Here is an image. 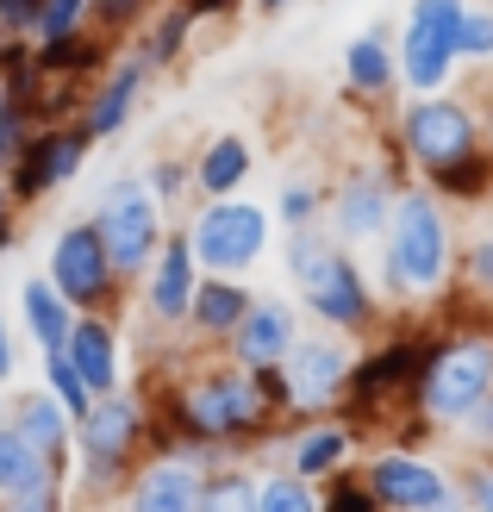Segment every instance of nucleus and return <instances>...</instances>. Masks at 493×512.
Returning <instances> with one entry per match:
<instances>
[{"instance_id": "f257e3e1", "label": "nucleus", "mask_w": 493, "mask_h": 512, "mask_svg": "<svg viewBox=\"0 0 493 512\" xmlns=\"http://www.w3.org/2000/svg\"><path fill=\"white\" fill-rule=\"evenodd\" d=\"M94 232L107 244L113 269L125 281H138L150 269V256H157L169 219H163V200L150 194L144 175H119V182H107V194H100V207H94Z\"/></svg>"}, {"instance_id": "f03ea898", "label": "nucleus", "mask_w": 493, "mask_h": 512, "mask_svg": "<svg viewBox=\"0 0 493 512\" xmlns=\"http://www.w3.org/2000/svg\"><path fill=\"white\" fill-rule=\"evenodd\" d=\"M450 269V232L431 194H406L387 213V281L406 294H431Z\"/></svg>"}, {"instance_id": "7ed1b4c3", "label": "nucleus", "mask_w": 493, "mask_h": 512, "mask_svg": "<svg viewBox=\"0 0 493 512\" xmlns=\"http://www.w3.org/2000/svg\"><path fill=\"white\" fill-rule=\"evenodd\" d=\"M288 269L300 281V294L306 306L337 325V331H356V325H369V288H362V275L344 250H331L325 238H313L306 225H294V250H288Z\"/></svg>"}, {"instance_id": "20e7f679", "label": "nucleus", "mask_w": 493, "mask_h": 512, "mask_svg": "<svg viewBox=\"0 0 493 512\" xmlns=\"http://www.w3.org/2000/svg\"><path fill=\"white\" fill-rule=\"evenodd\" d=\"M50 281H57V294L75 306V313H113L119 306L125 275L113 269L94 219H75V225L57 232V244H50Z\"/></svg>"}, {"instance_id": "39448f33", "label": "nucleus", "mask_w": 493, "mask_h": 512, "mask_svg": "<svg viewBox=\"0 0 493 512\" xmlns=\"http://www.w3.org/2000/svg\"><path fill=\"white\" fill-rule=\"evenodd\" d=\"M188 244H194V263L200 269H213V275H238L250 269L256 256H263L269 244V213L263 207H250V200H206L200 219L188 225Z\"/></svg>"}, {"instance_id": "423d86ee", "label": "nucleus", "mask_w": 493, "mask_h": 512, "mask_svg": "<svg viewBox=\"0 0 493 512\" xmlns=\"http://www.w3.org/2000/svg\"><path fill=\"white\" fill-rule=\"evenodd\" d=\"M144 431H150V413L132 400V394H94L88 400V413L75 419V444H82V463L94 481H119V475H132V456L144 444Z\"/></svg>"}, {"instance_id": "0eeeda50", "label": "nucleus", "mask_w": 493, "mask_h": 512, "mask_svg": "<svg viewBox=\"0 0 493 512\" xmlns=\"http://www.w3.org/2000/svg\"><path fill=\"white\" fill-rule=\"evenodd\" d=\"M88 150H94V132L82 119H57V125H38L32 138H25V150L7 163V194H13V207H25V200H38L50 188H63L82 175L88 163Z\"/></svg>"}, {"instance_id": "6e6552de", "label": "nucleus", "mask_w": 493, "mask_h": 512, "mask_svg": "<svg viewBox=\"0 0 493 512\" xmlns=\"http://www.w3.org/2000/svg\"><path fill=\"white\" fill-rule=\"evenodd\" d=\"M462 0H419L406 19V57H400V75L419 94L444 88V75L456 69V32H462Z\"/></svg>"}, {"instance_id": "1a4fd4ad", "label": "nucleus", "mask_w": 493, "mask_h": 512, "mask_svg": "<svg viewBox=\"0 0 493 512\" xmlns=\"http://www.w3.org/2000/svg\"><path fill=\"white\" fill-rule=\"evenodd\" d=\"M63 475H69V463L44 456L13 419L0 425V494H7V506H19V512H57L63 506Z\"/></svg>"}, {"instance_id": "9d476101", "label": "nucleus", "mask_w": 493, "mask_h": 512, "mask_svg": "<svg viewBox=\"0 0 493 512\" xmlns=\"http://www.w3.org/2000/svg\"><path fill=\"white\" fill-rule=\"evenodd\" d=\"M493 388V350L487 344H456L444 356H431L425 375H419V394H425V413L437 419H462L475 413Z\"/></svg>"}, {"instance_id": "9b49d317", "label": "nucleus", "mask_w": 493, "mask_h": 512, "mask_svg": "<svg viewBox=\"0 0 493 512\" xmlns=\"http://www.w3.org/2000/svg\"><path fill=\"white\" fill-rule=\"evenodd\" d=\"M194 281H200V263H194L188 232H163L157 256H150V269H144V306H150V319H157V325H188Z\"/></svg>"}, {"instance_id": "f8f14e48", "label": "nucleus", "mask_w": 493, "mask_h": 512, "mask_svg": "<svg viewBox=\"0 0 493 512\" xmlns=\"http://www.w3.org/2000/svg\"><path fill=\"white\" fill-rule=\"evenodd\" d=\"M200 469L194 456H175V450H150V463L132 469V488H125V506L138 512H194L200 506Z\"/></svg>"}, {"instance_id": "ddd939ff", "label": "nucleus", "mask_w": 493, "mask_h": 512, "mask_svg": "<svg viewBox=\"0 0 493 512\" xmlns=\"http://www.w3.org/2000/svg\"><path fill=\"white\" fill-rule=\"evenodd\" d=\"M406 150L425 169H444V163L475 150V119L462 107H450V100H419V107L406 113Z\"/></svg>"}, {"instance_id": "4468645a", "label": "nucleus", "mask_w": 493, "mask_h": 512, "mask_svg": "<svg viewBox=\"0 0 493 512\" xmlns=\"http://www.w3.org/2000/svg\"><path fill=\"white\" fill-rule=\"evenodd\" d=\"M281 369H288L294 406H325L331 394H344V381H350V350L331 344V338H294V350L281 356Z\"/></svg>"}, {"instance_id": "2eb2a0df", "label": "nucleus", "mask_w": 493, "mask_h": 512, "mask_svg": "<svg viewBox=\"0 0 493 512\" xmlns=\"http://www.w3.org/2000/svg\"><path fill=\"white\" fill-rule=\"evenodd\" d=\"M144 82H150V57H144V50H138V57H119L107 69V82H94V94L82 100V125L94 138H119L125 119H132V107H138V94H144Z\"/></svg>"}, {"instance_id": "dca6fc26", "label": "nucleus", "mask_w": 493, "mask_h": 512, "mask_svg": "<svg viewBox=\"0 0 493 512\" xmlns=\"http://www.w3.org/2000/svg\"><path fill=\"white\" fill-rule=\"evenodd\" d=\"M300 338V325H294V306H281V300H250V313L231 325V363H281V356L294 350Z\"/></svg>"}, {"instance_id": "f3484780", "label": "nucleus", "mask_w": 493, "mask_h": 512, "mask_svg": "<svg viewBox=\"0 0 493 512\" xmlns=\"http://www.w3.org/2000/svg\"><path fill=\"white\" fill-rule=\"evenodd\" d=\"M369 494H375V506H450L444 475L431 463H419V456H375Z\"/></svg>"}, {"instance_id": "a211bd4d", "label": "nucleus", "mask_w": 493, "mask_h": 512, "mask_svg": "<svg viewBox=\"0 0 493 512\" xmlns=\"http://www.w3.org/2000/svg\"><path fill=\"white\" fill-rule=\"evenodd\" d=\"M63 350H69V363L82 369L88 394H113V388H119V338H113V319H100V313H75Z\"/></svg>"}, {"instance_id": "6ab92c4d", "label": "nucleus", "mask_w": 493, "mask_h": 512, "mask_svg": "<svg viewBox=\"0 0 493 512\" xmlns=\"http://www.w3.org/2000/svg\"><path fill=\"white\" fill-rule=\"evenodd\" d=\"M387 213H394V188H387L381 169H356L344 175V188H337V232L344 238H375Z\"/></svg>"}, {"instance_id": "aec40b11", "label": "nucleus", "mask_w": 493, "mask_h": 512, "mask_svg": "<svg viewBox=\"0 0 493 512\" xmlns=\"http://www.w3.org/2000/svg\"><path fill=\"white\" fill-rule=\"evenodd\" d=\"M244 313H250V288H244V281L200 269L194 300H188V325L200 331V338H231V325H238Z\"/></svg>"}, {"instance_id": "412c9836", "label": "nucleus", "mask_w": 493, "mask_h": 512, "mask_svg": "<svg viewBox=\"0 0 493 512\" xmlns=\"http://www.w3.org/2000/svg\"><path fill=\"white\" fill-rule=\"evenodd\" d=\"M13 425L32 438L44 456H57V463H69V438H75V419H69V406L50 394V388H38V394H25L19 406H13Z\"/></svg>"}, {"instance_id": "4be33fe9", "label": "nucleus", "mask_w": 493, "mask_h": 512, "mask_svg": "<svg viewBox=\"0 0 493 512\" xmlns=\"http://www.w3.org/2000/svg\"><path fill=\"white\" fill-rule=\"evenodd\" d=\"M425 363L431 356L425 350H412V344H387V350H375L369 363H356L350 369V400H375V394H394L400 381H412V375H425Z\"/></svg>"}, {"instance_id": "5701e85b", "label": "nucleus", "mask_w": 493, "mask_h": 512, "mask_svg": "<svg viewBox=\"0 0 493 512\" xmlns=\"http://www.w3.org/2000/svg\"><path fill=\"white\" fill-rule=\"evenodd\" d=\"M19 313H25V331L38 338V350H57L69 344V325H75V306L57 294V281L38 275V281H25V294H19Z\"/></svg>"}, {"instance_id": "b1692460", "label": "nucleus", "mask_w": 493, "mask_h": 512, "mask_svg": "<svg viewBox=\"0 0 493 512\" xmlns=\"http://www.w3.org/2000/svg\"><path fill=\"white\" fill-rule=\"evenodd\" d=\"M244 175H250V144L244 138H213L200 150V163H194V188L206 194V200H219V194H238L244 188Z\"/></svg>"}, {"instance_id": "393cba45", "label": "nucleus", "mask_w": 493, "mask_h": 512, "mask_svg": "<svg viewBox=\"0 0 493 512\" xmlns=\"http://www.w3.org/2000/svg\"><path fill=\"white\" fill-rule=\"evenodd\" d=\"M194 7H188V0H175V7H163L157 13V25H150V32H144V57H150V69H163V63H175L181 57V44H188V32H194Z\"/></svg>"}, {"instance_id": "a878e982", "label": "nucleus", "mask_w": 493, "mask_h": 512, "mask_svg": "<svg viewBox=\"0 0 493 512\" xmlns=\"http://www.w3.org/2000/svg\"><path fill=\"white\" fill-rule=\"evenodd\" d=\"M344 69H350V88H356V94H387V82H394V57H387V38H381V32L356 38V44H350V57H344Z\"/></svg>"}, {"instance_id": "bb28decb", "label": "nucleus", "mask_w": 493, "mask_h": 512, "mask_svg": "<svg viewBox=\"0 0 493 512\" xmlns=\"http://www.w3.org/2000/svg\"><path fill=\"white\" fill-rule=\"evenodd\" d=\"M350 456V431H337V425H319V431H306V438L294 444V469L306 481H319V475H337V463Z\"/></svg>"}, {"instance_id": "cd10ccee", "label": "nucleus", "mask_w": 493, "mask_h": 512, "mask_svg": "<svg viewBox=\"0 0 493 512\" xmlns=\"http://www.w3.org/2000/svg\"><path fill=\"white\" fill-rule=\"evenodd\" d=\"M44 388L69 406V419H82V413H88V400H94V394H88V381H82V369L69 363V350H63V344H57V350H44Z\"/></svg>"}, {"instance_id": "c85d7f7f", "label": "nucleus", "mask_w": 493, "mask_h": 512, "mask_svg": "<svg viewBox=\"0 0 493 512\" xmlns=\"http://www.w3.org/2000/svg\"><path fill=\"white\" fill-rule=\"evenodd\" d=\"M256 506H263V512H306V506H319V494H313V481L294 469V475L256 481Z\"/></svg>"}, {"instance_id": "c756f323", "label": "nucleus", "mask_w": 493, "mask_h": 512, "mask_svg": "<svg viewBox=\"0 0 493 512\" xmlns=\"http://www.w3.org/2000/svg\"><path fill=\"white\" fill-rule=\"evenodd\" d=\"M88 25V0H38V19H32V38L50 44V38H69Z\"/></svg>"}, {"instance_id": "7c9ffc66", "label": "nucleus", "mask_w": 493, "mask_h": 512, "mask_svg": "<svg viewBox=\"0 0 493 512\" xmlns=\"http://www.w3.org/2000/svg\"><path fill=\"white\" fill-rule=\"evenodd\" d=\"M32 132H38L32 107H25V100H13V94H0V163H13Z\"/></svg>"}, {"instance_id": "2f4dec72", "label": "nucleus", "mask_w": 493, "mask_h": 512, "mask_svg": "<svg viewBox=\"0 0 493 512\" xmlns=\"http://www.w3.org/2000/svg\"><path fill=\"white\" fill-rule=\"evenodd\" d=\"M200 506H256V481L238 469H219L200 481Z\"/></svg>"}, {"instance_id": "473e14b6", "label": "nucleus", "mask_w": 493, "mask_h": 512, "mask_svg": "<svg viewBox=\"0 0 493 512\" xmlns=\"http://www.w3.org/2000/svg\"><path fill=\"white\" fill-rule=\"evenodd\" d=\"M150 7H157V0H88V19H94L107 38H119V32H132Z\"/></svg>"}, {"instance_id": "72a5a7b5", "label": "nucleus", "mask_w": 493, "mask_h": 512, "mask_svg": "<svg viewBox=\"0 0 493 512\" xmlns=\"http://www.w3.org/2000/svg\"><path fill=\"white\" fill-rule=\"evenodd\" d=\"M456 57H493V13H462Z\"/></svg>"}, {"instance_id": "f704fd0d", "label": "nucleus", "mask_w": 493, "mask_h": 512, "mask_svg": "<svg viewBox=\"0 0 493 512\" xmlns=\"http://www.w3.org/2000/svg\"><path fill=\"white\" fill-rule=\"evenodd\" d=\"M144 182H150V194H157V200H175L181 188H194V169H188V163H175V157H157Z\"/></svg>"}, {"instance_id": "c9c22d12", "label": "nucleus", "mask_w": 493, "mask_h": 512, "mask_svg": "<svg viewBox=\"0 0 493 512\" xmlns=\"http://www.w3.org/2000/svg\"><path fill=\"white\" fill-rule=\"evenodd\" d=\"M313 213H319V194L313 188H300V182L281 188V225H313Z\"/></svg>"}, {"instance_id": "e433bc0d", "label": "nucleus", "mask_w": 493, "mask_h": 512, "mask_svg": "<svg viewBox=\"0 0 493 512\" xmlns=\"http://www.w3.org/2000/svg\"><path fill=\"white\" fill-rule=\"evenodd\" d=\"M325 506H337V512H369L375 506V494H369V481H331V494H325Z\"/></svg>"}, {"instance_id": "4c0bfd02", "label": "nucleus", "mask_w": 493, "mask_h": 512, "mask_svg": "<svg viewBox=\"0 0 493 512\" xmlns=\"http://www.w3.org/2000/svg\"><path fill=\"white\" fill-rule=\"evenodd\" d=\"M32 19H38V0H0V25L19 38H32Z\"/></svg>"}, {"instance_id": "58836bf2", "label": "nucleus", "mask_w": 493, "mask_h": 512, "mask_svg": "<svg viewBox=\"0 0 493 512\" xmlns=\"http://www.w3.org/2000/svg\"><path fill=\"white\" fill-rule=\"evenodd\" d=\"M13 238H19V225H13V194H7V182H0V256L13 250Z\"/></svg>"}, {"instance_id": "ea45409f", "label": "nucleus", "mask_w": 493, "mask_h": 512, "mask_svg": "<svg viewBox=\"0 0 493 512\" xmlns=\"http://www.w3.org/2000/svg\"><path fill=\"white\" fill-rule=\"evenodd\" d=\"M13 375H19V344H13L7 319H0V381H13Z\"/></svg>"}, {"instance_id": "a19ab883", "label": "nucleus", "mask_w": 493, "mask_h": 512, "mask_svg": "<svg viewBox=\"0 0 493 512\" xmlns=\"http://www.w3.org/2000/svg\"><path fill=\"white\" fill-rule=\"evenodd\" d=\"M469 269H475V281H481V288H493V238H487V244H475Z\"/></svg>"}, {"instance_id": "79ce46f5", "label": "nucleus", "mask_w": 493, "mask_h": 512, "mask_svg": "<svg viewBox=\"0 0 493 512\" xmlns=\"http://www.w3.org/2000/svg\"><path fill=\"white\" fill-rule=\"evenodd\" d=\"M475 506H493V475H475V488H469Z\"/></svg>"}, {"instance_id": "37998d69", "label": "nucleus", "mask_w": 493, "mask_h": 512, "mask_svg": "<svg viewBox=\"0 0 493 512\" xmlns=\"http://www.w3.org/2000/svg\"><path fill=\"white\" fill-rule=\"evenodd\" d=\"M188 7L206 19V13H231V7H238V0H188Z\"/></svg>"}, {"instance_id": "c03bdc74", "label": "nucleus", "mask_w": 493, "mask_h": 512, "mask_svg": "<svg viewBox=\"0 0 493 512\" xmlns=\"http://www.w3.org/2000/svg\"><path fill=\"white\" fill-rule=\"evenodd\" d=\"M256 7H263V13H281V7H288V0H256Z\"/></svg>"}, {"instance_id": "a18cd8bd", "label": "nucleus", "mask_w": 493, "mask_h": 512, "mask_svg": "<svg viewBox=\"0 0 493 512\" xmlns=\"http://www.w3.org/2000/svg\"><path fill=\"white\" fill-rule=\"evenodd\" d=\"M0 425H7V406H0Z\"/></svg>"}, {"instance_id": "49530a36", "label": "nucleus", "mask_w": 493, "mask_h": 512, "mask_svg": "<svg viewBox=\"0 0 493 512\" xmlns=\"http://www.w3.org/2000/svg\"><path fill=\"white\" fill-rule=\"evenodd\" d=\"M0 44H7V25H0Z\"/></svg>"}]
</instances>
